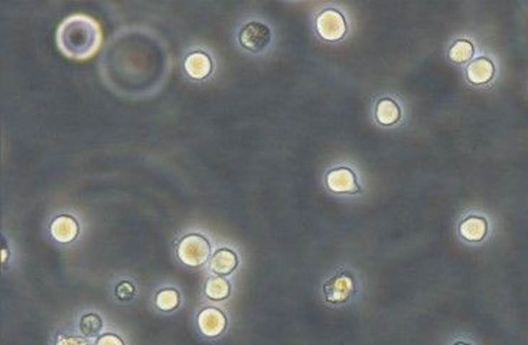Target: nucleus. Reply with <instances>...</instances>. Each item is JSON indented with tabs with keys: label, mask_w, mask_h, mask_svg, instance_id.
Masks as SVG:
<instances>
[{
	"label": "nucleus",
	"mask_w": 528,
	"mask_h": 345,
	"mask_svg": "<svg viewBox=\"0 0 528 345\" xmlns=\"http://www.w3.org/2000/svg\"><path fill=\"white\" fill-rule=\"evenodd\" d=\"M453 345H472V344H469V342H465V341H458V342H455Z\"/></svg>",
	"instance_id": "nucleus-22"
},
{
	"label": "nucleus",
	"mask_w": 528,
	"mask_h": 345,
	"mask_svg": "<svg viewBox=\"0 0 528 345\" xmlns=\"http://www.w3.org/2000/svg\"><path fill=\"white\" fill-rule=\"evenodd\" d=\"M238 266V256L228 248H221L209 259V270L217 276H227Z\"/></svg>",
	"instance_id": "nucleus-12"
},
{
	"label": "nucleus",
	"mask_w": 528,
	"mask_h": 345,
	"mask_svg": "<svg viewBox=\"0 0 528 345\" xmlns=\"http://www.w3.org/2000/svg\"><path fill=\"white\" fill-rule=\"evenodd\" d=\"M204 294L211 301H226L231 294V283L223 276H209L204 285Z\"/></svg>",
	"instance_id": "nucleus-14"
},
{
	"label": "nucleus",
	"mask_w": 528,
	"mask_h": 345,
	"mask_svg": "<svg viewBox=\"0 0 528 345\" xmlns=\"http://www.w3.org/2000/svg\"><path fill=\"white\" fill-rule=\"evenodd\" d=\"M495 77V65L487 56H480L466 67V78L472 85H485Z\"/></svg>",
	"instance_id": "nucleus-11"
},
{
	"label": "nucleus",
	"mask_w": 528,
	"mask_h": 345,
	"mask_svg": "<svg viewBox=\"0 0 528 345\" xmlns=\"http://www.w3.org/2000/svg\"><path fill=\"white\" fill-rule=\"evenodd\" d=\"M176 256L184 265L199 268L211 256V243L199 234H188L176 245Z\"/></svg>",
	"instance_id": "nucleus-2"
},
{
	"label": "nucleus",
	"mask_w": 528,
	"mask_h": 345,
	"mask_svg": "<svg viewBox=\"0 0 528 345\" xmlns=\"http://www.w3.org/2000/svg\"><path fill=\"white\" fill-rule=\"evenodd\" d=\"M115 295H116V298L120 300V301H130V300H133L134 295H136V288H134V285H133L132 282H129V280L120 282V283L116 286Z\"/></svg>",
	"instance_id": "nucleus-18"
},
{
	"label": "nucleus",
	"mask_w": 528,
	"mask_h": 345,
	"mask_svg": "<svg viewBox=\"0 0 528 345\" xmlns=\"http://www.w3.org/2000/svg\"><path fill=\"white\" fill-rule=\"evenodd\" d=\"M56 345H90L88 341L83 336L70 335V334H60L57 336Z\"/></svg>",
	"instance_id": "nucleus-19"
},
{
	"label": "nucleus",
	"mask_w": 528,
	"mask_h": 345,
	"mask_svg": "<svg viewBox=\"0 0 528 345\" xmlns=\"http://www.w3.org/2000/svg\"><path fill=\"white\" fill-rule=\"evenodd\" d=\"M8 261V248H6V243H4V249H2V262L6 263Z\"/></svg>",
	"instance_id": "nucleus-21"
},
{
	"label": "nucleus",
	"mask_w": 528,
	"mask_h": 345,
	"mask_svg": "<svg viewBox=\"0 0 528 345\" xmlns=\"http://www.w3.org/2000/svg\"><path fill=\"white\" fill-rule=\"evenodd\" d=\"M184 70L189 78L201 81L213 72V60L202 50L191 52L184 61Z\"/></svg>",
	"instance_id": "nucleus-10"
},
{
	"label": "nucleus",
	"mask_w": 528,
	"mask_h": 345,
	"mask_svg": "<svg viewBox=\"0 0 528 345\" xmlns=\"http://www.w3.org/2000/svg\"><path fill=\"white\" fill-rule=\"evenodd\" d=\"M102 329V319L100 315L90 312L81 317L80 319V331L85 338L100 336Z\"/></svg>",
	"instance_id": "nucleus-17"
},
{
	"label": "nucleus",
	"mask_w": 528,
	"mask_h": 345,
	"mask_svg": "<svg viewBox=\"0 0 528 345\" xmlns=\"http://www.w3.org/2000/svg\"><path fill=\"white\" fill-rule=\"evenodd\" d=\"M49 234L56 242L61 245H68L78 238L80 224L73 216L61 214L51 221Z\"/></svg>",
	"instance_id": "nucleus-8"
},
{
	"label": "nucleus",
	"mask_w": 528,
	"mask_h": 345,
	"mask_svg": "<svg viewBox=\"0 0 528 345\" xmlns=\"http://www.w3.org/2000/svg\"><path fill=\"white\" fill-rule=\"evenodd\" d=\"M154 305L159 311L172 312L181 305V294L175 288H162L154 295Z\"/></svg>",
	"instance_id": "nucleus-16"
},
{
	"label": "nucleus",
	"mask_w": 528,
	"mask_h": 345,
	"mask_svg": "<svg viewBox=\"0 0 528 345\" xmlns=\"http://www.w3.org/2000/svg\"><path fill=\"white\" fill-rule=\"evenodd\" d=\"M316 32L327 42L342 40L348 32L347 19L337 9H325L316 16Z\"/></svg>",
	"instance_id": "nucleus-3"
},
{
	"label": "nucleus",
	"mask_w": 528,
	"mask_h": 345,
	"mask_svg": "<svg viewBox=\"0 0 528 345\" xmlns=\"http://www.w3.org/2000/svg\"><path fill=\"white\" fill-rule=\"evenodd\" d=\"M458 230L462 239L472 243H480L488 236L490 224L485 217L473 214L460 220L458 224Z\"/></svg>",
	"instance_id": "nucleus-9"
},
{
	"label": "nucleus",
	"mask_w": 528,
	"mask_h": 345,
	"mask_svg": "<svg viewBox=\"0 0 528 345\" xmlns=\"http://www.w3.org/2000/svg\"><path fill=\"white\" fill-rule=\"evenodd\" d=\"M226 314L214 307L204 308L196 315V327L199 332L206 338H217L227 329Z\"/></svg>",
	"instance_id": "nucleus-6"
},
{
	"label": "nucleus",
	"mask_w": 528,
	"mask_h": 345,
	"mask_svg": "<svg viewBox=\"0 0 528 345\" xmlns=\"http://www.w3.org/2000/svg\"><path fill=\"white\" fill-rule=\"evenodd\" d=\"M100 43V26L84 15L68 18L58 29V45L73 60H85L97 50Z\"/></svg>",
	"instance_id": "nucleus-1"
},
{
	"label": "nucleus",
	"mask_w": 528,
	"mask_h": 345,
	"mask_svg": "<svg viewBox=\"0 0 528 345\" xmlns=\"http://www.w3.org/2000/svg\"><path fill=\"white\" fill-rule=\"evenodd\" d=\"M355 294V279L348 272H339L324 285V295L329 304H345Z\"/></svg>",
	"instance_id": "nucleus-5"
},
{
	"label": "nucleus",
	"mask_w": 528,
	"mask_h": 345,
	"mask_svg": "<svg viewBox=\"0 0 528 345\" xmlns=\"http://www.w3.org/2000/svg\"><path fill=\"white\" fill-rule=\"evenodd\" d=\"M94 345H126V344L117 334L107 332V334H102V335L97 336Z\"/></svg>",
	"instance_id": "nucleus-20"
},
{
	"label": "nucleus",
	"mask_w": 528,
	"mask_h": 345,
	"mask_svg": "<svg viewBox=\"0 0 528 345\" xmlns=\"http://www.w3.org/2000/svg\"><path fill=\"white\" fill-rule=\"evenodd\" d=\"M473 55H475V46L468 39H456L448 50L449 61L456 65H463L469 62L473 58Z\"/></svg>",
	"instance_id": "nucleus-15"
},
{
	"label": "nucleus",
	"mask_w": 528,
	"mask_h": 345,
	"mask_svg": "<svg viewBox=\"0 0 528 345\" xmlns=\"http://www.w3.org/2000/svg\"><path fill=\"white\" fill-rule=\"evenodd\" d=\"M238 42L244 49L253 53L263 52L272 42V31L263 22H248L241 26L238 32Z\"/></svg>",
	"instance_id": "nucleus-4"
},
{
	"label": "nucleus",
	"mask_w": 528,
	"mask_h": 345,
	"mask_svg": "<svg viewBox=\"0 0 528 345\" xmlns=\"http://www.w3.org/2000/svg\"><path fill=\"white\" fill-rule=\"evenodd\" d=\"M376 121L383 127L396 126L401 120V108L391 98H381L376 104L374 109Z\"/></svg>",
	"instance_id": "nucleus-13"
},
{
	"label": "nucleus",
	"mask_w": 528,
	"mask_h": 345,
	"mask_svg": "<svg viewBox=\"0 0 528 345\" xmlns=\"http://www.w3.org/2000/svg\"><path fill=\"white\" fill-rule=\"evenodd\" d=\"M325 182L328 190L335 195H354L361 190L355 171L348 167L332 168L328 171Z\"/></svg>",
	"instance_id": "nucleus-7"
}]
</instances>
